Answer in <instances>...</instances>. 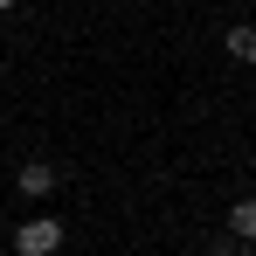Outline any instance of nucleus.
<instances>
[{
    "instance_id": "nucleus-1",
    "label": "nucleus",
    "mask_w": 256,
    "mask_h": 256,
    "mask_svg": "<svg viewBox=\"0 0 256 256\" xmlns=\"http://www.w3.org/2000/svg\"><path fill=\"white\" fill-rule=\"evenodd\" d=\"M14 250H21V256H56V250H62V222H48V214L21 222V228H14Z\"/></svg>"
},
{
    "instance_id": "nucleus-2",
    "label": "nucleus",
    "mask_w": 256,
    "mask_h": 256,
    "mask_svg": "<svg viewBox=\"0 0 256 256\" xmlns=\"http://www.w3.org/2000/svg\"><path fill=\"white\" fill-rule=\"evenodd\" d=\"M14 187H21V194H28V201H48V194H56V166H48V160H28V166H21V180H14Z\"/></svg>"
},
{
    "instance_id": "nucleus-3",
    "label": "nucleus",
    "mask_w": 256,
    "mask_h": 256,
    "mask_svg": "<svg viewBox=\"0 0 256 256\" xmlns=\"http://www.w3.org/2000/svg\"><path fill=\"white\" fill-rule=\"evenodd\" d=\"M228 228H236V242H256V194L228 208Z\"/></svg>"
},
{
    "instance_id": "nucleus-4",
    "label": "nucleus",
    "mask_w": 256,
    "mask_h": 256,
    "mask_svg": "<svg viewBox=\"0 0 256 256\" xmlns=\"http://www.w3.org/2000/svg\"><path fill=\"white\" fill-rule=\"evenodd\" d=\"M228 56H236V62H256V28H250V21L228 28Z\"/></svg>"
},
{
    "instance_id": "nucleus-5",
    "label": "nucleus",
    "mask_w": 256,
    "mask_h": 256,
    "mask_svg": "<svg viewBox=\"0 0 256 256\" xmlns=\"http://www.w3.org/2000/svg\"><path fill=\"white\" fill-rule=\"evenodd\" d=\"M214 256H242V250H236V242H222V250H214Z\"/></svg>"
},
{
    "instance_id": "nucleus-6",
    "label": "nucleus",
    "mask_w": 256,
    "mask_h": 256,
    "mask_svg": "<svg viewBox=\"0 0 256 256\" xmlns=\"http://www.w3.org/2000/svg\"><path fill=\"white\" fill-rule=\"evenodd\" d=\"M7 7H14V0H0V14H7Z\"/></svg>"
}]
</instances>
